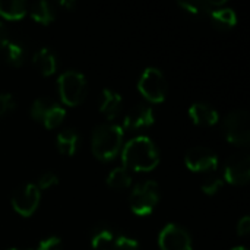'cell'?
Returning a JSON list of instances; mask_svg holds the SVG:
<instances>
[{
  "instance_id": "obj_27",
  "label": "cell",
  "mask_w": 250,
  "mask_h": 250,
  "mask_svg": "<svg viewBox=\"0 0 250 250\" xmlns=\"http://www.w3.org/2000/svg\"><path fill=\"white\" fill-rule=\"evenodd\" d=\"M56 185H59V177H57V174L53 173V171H45V173H42V174L40 176V179H38V183H37V186H38L40 190H41V189H51V188H54Z\"/></svg>"
},
{
  "instance_id": "obj_15",
  "label": "cell",
  "mask_w": 250,
  "mask_h": 250,
  "mask_svg": "<svg viewBox=\"0 0 250 250\" xmlns=\"http://www.w3.org/2000/svg\"><path fill=\"white\" fill-rule=\"evenodd\" d=\"M32 63L37 67V70L44 75V76H50L56 72L57 69V59L56 54L47 48V47H41L38 48L34 56H32Z\"/></svg>"
},
{
  "instance_id": "obj_7",
  "label": "cell",
  "mask_w": 250,
  "mask_h": 250,
  "mask_svg": "<svg viewBox=\"0 0 250 250\" xmlns=\"http://www.w3.org/2000/svg\"><path fill=\"white\" fill-rule=\"evenodd\" d=\"M31 116L41 122L47 129H54L57 127L66 116L64 107H62L54 98L51 97H38L34 100L31 110Z\"/></svg>"
},
{
  "instance_id": "obj_19",
  "label": "cell",
  "mask_w": 250,
  "mask_h": 250,
  "mask_svg": "<svg viewBox=\"0 0 250 250\" xmlns=\"http://www.w3.org/2000/svg\"><path fill=\"white\" fill-rule=\"evenodd\" d=\"M1 50H3L6 62L10 66L18 67V66L23 64V62L26 59V48L22 42L15 41V40H7Z\"/></svg>"
},
{
  "instance_id": "obj_31",
  "label": "cell",
  "mask_w": 250,
  "mask_h": 250,
  "mask_svg": "<svg viewBox=\"0 0 250 250\" xmlns=\"http://www.w3.org/2000/svg\"><path fill=\"white\" fill-rule=\"evenodd\" d=\"M59 4H60L62 7H66V9H73V7H76V1H75V0H62Z\"/></svg>"
},
{
  "instance_id": "obj_4",
  "label": "cell",
  "mask_w": 250,
  "mask_h": 250,
  "mask_svg": "<svg viewBox=\"0 0 250 250\" xmlns=\"http://www.w3.org/2000/svg\"><path fill=\"white\" fill-rule=\"evenodd\" d=\"M59 94L66 105H78L83 101L86 95V79L83 73L69 69L64 70L57 81Z\"/></svg>"
},
{
  "instance_id": "obj_33",
  "label": "cell",
  "mask_w": 250,
  "mask_h": 250,
  "mask_svg": "<svg viewBox=\"0 0 250 250\" xmlns=\"http://www.w3.org/2000/svg\"><path fill=\"white\" fill-rule=\"evenodd\" d=\"M7 250H22V249H16V248H10V249H7Z\"/></svg>"
},
{
  "instance_id": "obj_14",
  "label": "cell",
  "mask_w": 250,
  "mask_h": 250,
  "mask_svg": "<svg viewBox=\"0 0 250 250\" xmlns=\"http://www.w3.org/2000/svg\"><path fill=\"white\" fill-rule=\"evenodd\" d=\"M122 103H123V98L119 92L110 88H104L101 92V98H100V111L108 120H114L122 110Z\"/></svg>"
},
{
  "instance_id": "obj_32",
  "label": "cell",
  "mask_w": 250,
  "mask_h": 250,
  "mask_svg": "<svg viewBox=\"0 0 250 250\" xmlns=\"http://www.w3.org/2000/svg\"><path fill=\"white\" fill-rule=\"evenodd\" d=\"M230 250H248L245 246H236V248H233V249Z\"/></svg>"
},
{
  "instance_id": "obj_26",
  "label": "cell",
  "mask_w": 250,
  "mask_h": 250,
  "mask_svg": "<svg viewBox=\"0 0 250 250\" xmlns=\"http://www.w3.org/2000/svg\"><path fill=\"white\" fill-rule=\"evenodd\" d=\"M38 250H63V240L59 236H47L38 242Z\"/></svg>"
},
{
  "instance_id": "obj_29",
  "label": "cell",
  "mask_w": 250,
  "mask_h": 250,
  "mask_svg": "<svg viewBox=\"0 0 250 250\" xmlns=\"http://www.w3.org/2000/svg\"><path fill=\"white\" fill-rule=\"evenodd\" d=\"M250 231V217L245 215L239 220L237 223V234L239 236H246Z\"/></svg>"
},
{
  "instance_id": "obj_30",
  "label": "cell",
  "mask_w": 250,
  "mask_h": 250,
  "mask_svg": "<svg viewBox=\"0 0 250 250\" xmlns=\"http://www.w3.org/2000/svg\"><path fill=\"white\" fill-rule=\"evenodd\" d=\"M7 40H9V38H7V28H6V25L0 21V50L3 48V45L6 44Z\"/></svg>"
},
{
  "instance_id": "obj_24",
  "label": "cell",
  "mask_w": 250,
  "mask_h": 250,
  "mask_svg": "<svg viewBox=\"0 0 250 250\" xmlns=\"http://www.w3.org/2000/svg\"><path fill=\"white\" fill-rule=\"evenodd\" d=\"M107 250H139V242L130 236L117 233Z\"/></svg>"
},
{
  "instance_id": "obj_25",
  "label": "cell",
  "mask_w": 250,
  "mask_h": 250,
  "mask_svg": "<svg viewBox=\"0 0 250 250\" xmlns=\"http://www.w3.org/2000/svg\"><path fill=\"white\" fill-rule=\"evenodd\" d=\"M224 185V180L217 176V174H211L208 177H205V180L202 182V192H205L207 195H215Z\"/></svg>"
},
{
  "instance_id": "obj_8",
  "label": "cell",
  "mask_w": 250,
  "mask_h": 250,
  "mask_svg": "<svg viewBox=\"0 0 250 250\" xmlns=\"http://www.w3.org/2000/svg\"><path fill=\"white\" fill-rule=\"evenodd\" d=\"M40 201H41V190L35 183H25L16 188L10 199L13 209L23 217L32 215L37 211Z\"/></svg>"
},
{
  "instance_id": "obj_17",
  "label": "cell",
  "mask_w": 250,
  "mask_h": 250,
  "mask_svg": "<svg viewBox=\"0 0 250 250\" xmlns=\"http://www.w3.org/2000/svg\"><path fill=\"white\" fill-rule=\"evenodd\" d=\"M209 18L212 25L220 31L231 29L237 23V15L231 7H215L209 12Z\"/></svg>"
},
{
  "instance_id": "obj_1",
  "label": "cell",
  "mask_w": 250,
  "mask_h": 250,
  "mask_svg": "<svg viewBox=\"0 0 250 250\" xmlns=\"http://www.w3.org/2000/svg\"><path fill=\"white\" fill-rule=\"evenodd\" d=\"M122 161L127 170L151 171L160 164V151L149 136L139 135L123 145Z\"/></svg>"
},
{
  "instance_id": "obj_3",
  "label": "cell",
  "mask_w": 250,
  "mask_h": 250,
  "mask_svg": "<svg viewBox=\"0 0 250 250\" xmlns=\"http://www.w3.org/2000/svg\"><path fill=\"white\" fill-rule=\"evenodd\" d=\"M160 202V188L155 180L138 183L129 196V205L133 214L139 217L149 215Z\"/></svg>"
},
{
  "instance_id": "obj_21",
  "label": "cell",
  "mask_w": 250,
  "mask_h": 250,
  "mask_svg": "<svg viewBox=\"0 0 250 250\" xmlns=\"http://www.w3.org/2000/svg\"><path fill=\"white\" fill-rule=\"evenodd\" d=\"M28 13V4L23 0H0V16L15 21Z\"/></svg>"
},
{
  "instance_id": "obj_2",
  "label": "cell",
  "mask_w": 250,
  "mask_h": 250,
  "mask_svg": "<svg viewBox=\"0 0 250 250\" xmlns=\"http://www.w3.org/2000/svg\"><path fill=\"white\" fill-rule=\"evenodd\" d=\"M123 127L116 123H101L95 126L91 135L92 154L101 161L113 160L123 146Z\"/></svg>"
},
{
  "instance_id": "obj_23",
  "label": "cell",
  "mask_w": 250,
  "mask_h": 250,
  "mask_svg": "<svg viewBox=\"0 0 250 250\" xmlns=\"http://www.w3.org/2000/svg\"><path fill=\"white\" fill-rule=\"evenodd\" d=\"M224 4V0H198V1H179V6L185 9L189 13L198 15V13H209L212 9L220 7Z\"/></svg>"
},
{
  "instance_id": "obj_20",
  "label": "cell",
  "mask_w": 250,
  "mask_h": 250,
  "mask_svg": "<svg viewBox=\"0 0 250 250\" xmlns=\"http://www.w3.org/2000/svg\"><path fill=\"white\" fill-rule=\"evenodd\" d=\"M29 15L32 16L34 21H37V22H40L42 25H47V23H50V22L54 21L56 10H54V6L50 1L38 0V1H35V3L31 4Z\"/></svg>"
},
{
  "instance_id": "obj_28",
  "label": "cell",
  "mask_w": 250,
  "mask_h": 250,
  "mask_svg": "<svg viewBox=\"0 0 250 250\" xmlns=\"http://www.w3.org/2000/svg\"><path fill=\"white\" fill-rule=\"evenodd\" d=\"M15 107V98L9 92H0V116L9 113Z\"/></svg>"
},
{
  "instance_id": "obj_16",
  "label": "cell",
  "mask_w": 250,
  "mask_h": 250,
  "mask_svg": "<svg viewBox=\"0 0 250 250\" xmlns=\"http://www.w3.org/2000/svg\"><path fill=\"white\" fill-rule=\"evenodd\" d=\"M116 234H117V231L111 226L101 223L92 229V231L89 234V242L95 250H107L108 246L111 245L113 239L116 237Z\"/></svg>"
},
{
  "instance_id": "obj_6",
  "label": "cell",
  "mask_w": 250,
  "mask_h": 250,
  "mask_svg": "<svg viewBox=\"0 0 250 250\" xmlns=\"http://www.w3.org/2000/svg\"><path fill=\"white\" fill-rule=\"evenodd\" d=\"M138 89L151 103H161L166 100L168 92V83L163 70L155 66H148L144 69L139 81Z\"/></svg>"
},
{
  "instance_id": "obj_11",
  "label": "cell",
  "mask_w": 250,
  "mask_h": 250,
  "mask_svg": "<svg viewBox=\"0 0 250 250\" xmlns=\"http://www.w3.org/2000/svg\"><path fill=\"white\" fill-rule=\"evenodd\" d=\"M224 177L229 183L243 186L250 179V157L248 154H233L224 164Z\"/></svg>"
},
{
  "instance_id": "obj_9",
  "label": "cell",
  "mask_w": 250,
  "mask_h": 250,
  "mask_svg": "<svg viewBox=\"0 0 250 250\" xmlns=\"http://www.w3.org/2000/svg\"><path fill=\"white\" fill-rule=\"evenodd\" d=\"M158 245L161 250H192V237L185 227L170 223L160 231Z\"/></svg>"
},
{
  "instance_id": "obj_12",
  "label": "cell",
  "mask_w": 250,
  "mask_h": 250,
  "mask_svg": "<svg viewBox=\"0 0 250 250\" xmlns=\"http://www.w3.org/2000/svg\"><path fill=\"white\" fill-rule=\"evenodd\" d=\"M154 123V110L145 103H138L133 105L123 119V127L127 130H141L149 127Z\"/></svg>"
},
{
  "instance_id": "obj_13",
  "label": "cell",
  "mask_w": 250,
  "mask_h": 250,
  "mask_svg": "<svg viewBox=\"0 0 250 250\" xmlns=\"http://www.w3.org/2000/svg\"><path fill=\"white\" fill-rule=\"evenodd\" d=\"M189 117L199 126H212L218 122L220 114L209 103L198 101L189 107Z\"/></svg>"
},
{
  "instance_id": "obj_5",
  "label": "cell",
  "mask_w": 250,
  "mask_h": 250,
  "mask_svg": "<svg viewBox=\"0 0 250 250\" xmlns=\"http://www.w3.org/2000/svg\"><path fill=\"white\" fill-rule=\"evenodd\" d=\"M223 135L224 138L234 144L245 146L250 141V129H249V111L243 108H237L230 111L223 119Z\"/></svg>"
},
{
  "instance_id": "obj_18",
  "label": "cell",
  "mask_w": 250,
  "mask_h": 250,
  "mask_svg": "<svg viewBox=\"0 0 250 250\" xmlns=\"http://www.w3.org/2000/svg\"><path fill=\"white\" fill-rule=\"evenodd\" d=\"M81 142V136L75 129H63L59 132L56 144H57V149L60 151V154L63 155H75L78 151Z\"/></svg>"
},
{
  "instance_id": "obj_10",
  "label": "cell",
  "mask_w": 250,
  "mask_h": 250,
  "mask_svg": "<svg viewBox=\"0 0 250 250\" xmlns=\"http://www.w3.org/2000/svg\"><path fill=\"white\" fill-rule=\"evenodd\" d=\"M185 164L189 170L196 173L212 171L218 167V155L208 146H193L186 151Z\"/></svg>"
},
{
  "instance_id": "obj_22",
  "label": "cell",
  "mask_w": 250,
  "mask_h": 250,
  "mask_svg": "<svg viewBox=\"0 0 250 250\" xmlns=\"http://www.w3.org/2000/svg\"><path fill=\"white\" fill-rule=\"evenodd\" d=\"M105 182L111 189L122 190V189H127L132 185V176H130V171L125 166H119V167H114L108 173Z\"/></svg>"
}]
</instances>
